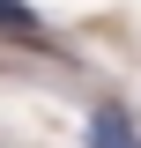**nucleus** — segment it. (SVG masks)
<instances>
[{
    "label": "nucleus",
    "instance_id": "f257e3e1",
    "mask_svg": "<svg viewBox=\"0 0 141 148\" xmlns=\"http://www.w3.org/2000/svg\"><path fill=\"white\" fill-rule=\"evenodd\" d=\"M82 141H89V148H141V126H134V111L97 104V111H89V126H82Z\"/></svg>",
    "mask_w": 141,
    "mask_h": 148
},
{
    "label": "nucleus",
    "instance_id": "f03ea898",
    "mask_svg": "<svg viewBox=\"0 0 141 148\" xmlns=\"http://www.w3.org/2000/svg\"><path fill=\"white\" fill-rule=\"evenodd\" d=\"M0 37H30V45H52V30L37 22V8H22V0H0Z\"/></svg>",
    "mask_w": 141,
    "mask_h": 148
}]
</instances>
